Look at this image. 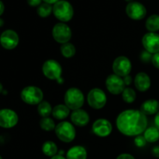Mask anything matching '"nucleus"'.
<instances>
[{
  "instance_id": "dca6fc26",
  "label": "nucleus",
  "mask_w": 159,
  "mask_h": 159,
  "mask_svg": "<svg viewBox=\"0 0 159 159\" xmlns=\"http://www.w3.org/2000/svg\"><path fill=\"white\" fill-rule=\"evenodd\" d=\"M71 120L75 125L84 127L89 122V116L86 111L82 109H79V110H73L71 114Z\"/></svg>"
},
{
  "instance_id": "b1692460",
  "label": "nucleus",
  "mask_w": 159,
  "mask_h": 159,
  "mask_svg": "<svg viewBox=\"0 0 159 159\" xmlns=\"http://www.w3.org/2000/svg\"><path fill=\"white\" fill-rule=\"evenodd\" d=\"M52 110L51 104L47 101H42L40 104H38L37 111L42 117H48L52 113Z\"/></svg>"
},
{
  "instance_id": "9b49d317",
  "label": "nucleus",
  "mask_w": 159,
  "mask_h": 159,
  "mask_svg": "<svg viewBox=\"0 0 159 159\" xmlns=\"http://www.w3.org/2000/svg\"><path fill=\"white\" fill-rule=\"evenodd\" d=\"M127 15L134 20H141L145 17L147 10L144 5L138 2H130L126 7Z\"/></svg>"
},
{
  "instance_id": "4be33fe9",
  "label": "nucleus",
  "mask_w": 159,
  "mask_h": 159,
  "mask_svg": "<svg viewBox=\"0 0 159 159\" xmlns=\"http://www.w3.org/2000/svg\"><path fill=\"white\" fill-rule=\"evenodd\" d=\"M144 137L147 142H156L159 140V130L155 127H148L144 131Z\"/></svg>"
},
{
  "instance_id": "f03ea898",
  "label": "nucleus",
  "mask_w": 159,
  "mask_h": 159,
  "mask_svg": "<svg viewBox=\"0 0 159 159\" xmlns=\"http://www.w3.org/2000/svg\"><path fill=\"white\" fill-rule=\"evenodd\" d=\"M53 13L54 16L61 22H68L74 15L72 6L65 0H60L53 6Z\"/></svg>"
},
{
  "instance_id": "423d86ee",
  "label": "nucleus",
  "mask_w": 159,
  "mask_h": 159,
  "mask_svg": "<svg viewBox=\"0 0 159 159\" xmlns=\"http://www.w3.org/2000/svg\"><path fill=\"white\" fill-rule=\"evenodd\" d=\"M55 134L61 141L69 143L75 138V129L69 122L64 121L57 124L55 127Z\"/></svg>"
},
{
  "instance_id": "2f4dec72",
  "label": "nucleus",
  "mask_w": 159,
  "mask_h": 159,
  "mask_svg": "<svg viewBox=\"0 0 159 159\" xmlns=\"http://www.w3.org/2000/svg\"><path fill=\"white\" fill-rule=\"evenodd\" d=\"M42 0H27V3L29 6L35 7V6H38L41 4Z\"/></svg>"
},
{
  "instance_id": "412c9836",
  "label": "nucleus",
  "mask_w": 159,
  "mask_h": 159,
  "mask_svg": "<svg viewBox=\"0 0 159 159\" xmlns=\"http://www.w3.org/2000/svg\"><path fill=\"white\" fill-rule=\"evenodd\" d=\"M145 26L149 32L155 33L159 30V16L155 14L149 16L146 20Z\"/></svg>"
},
{
  "instance_id": "cd10ccee",
  "label": "nucleus",
  "mask_w": 159,
  "mask_h": 159,
  "mask_svg": "<svg viewBox=\"0 0 159 159\" xmlns=\"http://www.w3.org/2000/svg\"><path fill=\"white\" fill-rule=\"evenodd\" d=\"M122 97L124 102L132 103L136 99V93L131 88H125L122 93Z\"/></svg>"
},
{
  "instance_id": "ea45409f",
  "label": "nucleus",
  "mask_w": 159,
  "mask_h": 159,
  "mask_svg": "<svg viewBox=\"0 0 159 159\" xmlns=\"http://www.w3.org/2000/svg\"><path fill=\"white\" fill-rule=\"evenodd\" d=\"M2 90H3V86H2V85L1 82H0V93L2 92Z\"/></svg>"
},
{
  "instance_id": "c756f323",
  "label": "nucleus",
  "mask_w": 159,
  "mask_h": 159,
  "mask_svg": "<svg viewBox=\"0 0 159 159\" xmlns=\"http://www.w3.org/2000/svg\"><path fill=\"white\" fill-rule=\"evenodd\" d=\"M152 56L151 53H149L148 51H144L141 53V60L144 63H147V62H149L150 61H152Z\"/></svg>"
},
{
  "instance_id": "bb28decb",
  "label": "nucleus",
  "mask_w": 159,
  "mask_h": 159,
  "mask_svg": "<svg viewBox=\"0 0 159 159\" xmlns=\"http://www.w3.org/2000/svg\"><path fill=\"white\" fill-rule=\"evenodd\" d=\"M40 126L42 130L45 131H51L55 129V124L51 118L43 117L40 121Z\"/></svg>"
},
{
  "instance_id": "7c9ffc66",
  "label": "nucleus",
  "mask_w": 159,
  "mask_h": 159,
  "mask_svg": "<svg viewBox=\"0 0 159 159\" xmlns=\"http://www.w3.org/2000/svg\"><path fill=\"white\" fill-rule=\"evenodd\" d=\"M152 62L155 68L159 69V52L154 54V55L152 56Z\"/></svg>"
},
{
  "instance_id": "e433bc0d",
  "label": "nucleus",
  "mask_w": 159,
  "mask_h": 159,
  "mask_svg": "<svg viewBox=\"0 0 159 159\" xmlns=\"http://www.w3.org/2000/svg\"><path fill=\"white\" fill-rule=\"evenodd\" d=\"M4 10H5V6L4 4H3L2 2L0 0V16L2 15V13L4 12Z\"/></svg>"
},
{
  "instance_id": "5701e85b",
  "label": "nucleus",
  "mask_w": 159,
  "mask_h": 159,
  "mask_svg": "<svg viewBox=\"0 0 159 159\" xmlns=\"http://www.w3.org/2000/svg\"><path fill=\"white\" fill-rule=\"evenodd\" d=\"M42 152L46 156L52 158L57 154V147L55 143H54L53 141H46L42 145Z\"/></svg>"
},
{
  "instance_id": "ddd939ff",
  "label": "nucleus",
  "mask_w": 159,
  "mask_h": 159,
  "mask_svg": "<svg viewBox=\"0 0 159 159\" xmlns=\"http://www.w3.org/2000/svg\"><path fill=\"white\" fill-rule=\"evenodd\" d=\"M0 43L5 49H14L19 43L18 34L12 30H6L0 36Z\"/></svg>"
},
{
  "instance_id": "f8f14e48",
  "label": "nucleus",
  "mask_w": 159,
  "mask_h": 159,
  "mask_svg": "<svg viewBox=\"0 0 159 159\" xmlns=\"http://www.w3.org/2000/svg\"><path fill=\"white\" fill-rule=\"evenodd\" d=\"M19 120L18 115L10 109L0 110V127L11 128L15 127Z\"/></svg>"
},
{
  "instance_id": "a211bd4d",
  "label": "nucleus",
  "mask_w": 159,
  "mask_h": 159,
  "mask_svg": "<svg viewBox=\"0 0 159 159\" xmlns=\"http://www.w3.org/2000/svg\"><path fill=\"white\" fill-rule=\"evenodd\" d=\"M140 111L147 115L156 114L159 112V102L156 99H148L143 102L140 108Z\"/></svg>"
},
{
  "instance_id": "7ed1b4c3",
  "label": "nucleus",
  "mask_w": 159,
  "mask_h": 159,
  "mask_svg": "<svg viewBox=\"0 0 159 159\" xmlns=\"http://www.w3.org/2000/svg\"><path fill=\"white\" fill-rule=\"evenodd\" d=\"M84 95L80 89L77 88H71L67 90L65 95V105L72 110L81 109L83 106Z\"/></svg>"
},
{
  "instance_id": "1a4fd4ad",
  "label": "nucleus",
  "mask_w": 159,
  "mask_h": 159,
  "mask_svg": "<svg viewBox=\"0 0 159 159\" xmlns=\"http://www.w3.org/2000/svg\"><path fill=\"white\" fill-rule=\"evenodd\" d=\"M131 62L124 56L116 57L113 64V70L115 75L120 77H125L128 75L131 71Z\"/></svg>"
},
{
  "instance_id": "aec40b11",
  "label": "nucleus",
  "mask_w": 159,
  "mask_h": 159,
  "mask_svg": "<svg viewBox=\"0 0 159 159\" xmlns=\"http://www.w3.org/2000/svg\"><path fill=\"white\" fill-rule=\"evenodd\" d=\"M70 109L66 105L59 104L54 107L52 110V115L55 119L64 120L69 115Z\"/></svg>"
},
{
  "instance_id": "473e14b6",
  "label": "nucleus",
  "mask_w": 159,
  "mask_h": 159,
  "mask_svg": "<svg viewBox=\"0 0 159 159\" xmlns=\"http://www.w3.org/2000/svg\"><path fill=\"white\" fill-rule=\"evenodd\" d=\"M116 159H135L130 154H121L116 158Z\"/></svg>"
},
{
  "instance_id": "4c0bfd02",
  "label": "nucleus",
  "mask_w": 159,
  "mask_h": 159,
  "mask_svg": "<svg viewBox=\"0 0 159 159\" xmlns=\"http://www.w3.org/2000/svg\"><path fill=\"white\" fill-rule=\"evenodd\" d=\"M44 2L46 3H48V4H55L56 2H57L58 1H60V0H43Z\"/></svg>"
},
{
  "instance_id": "f704fd0d",
  "label": "nucleus",
  "mask_w": 159,
  "mask_h": 159,
  "mask_svg": "<svg viewBox=\"0 0 159 159\" xmlns=\"http://www.w3.org/2000/svg\"><path fill=\"white\" fill-rule=\"evenodd\" d=\"M124 82L125 85H129L132 82V78L128 75L124 77Z\"/></svg>"
},
{
  "instance_id": "c85d7f7f",
  "label": "nucleus",
  "mask_w": 159,
  "mask_h": 159,
  "mask_svg": "<svg viewBox=\"0 0 159 159\" xmlns=\"http://www.w3.org/2000/svg\"><path fill=\"white\" fill-rule=\"evenodd\" d=\"M134 143L138 147L142 148L144 146H145L147 141L144 138V136H141V135H138V137H136V138L134 139Z\"/></svg>"
},
{
  "instance_id": "58836bf2",
  "label": "nucleus",
  "mask_w": 159,
  "mask_h": 159,
  "mask_svg": "<svg viewBox=\"0 0 159 159\" xmlns=\"http://www.w3.org/2000/svg\"><path fill=\"white\" fill-rule=\"evenodd\" d=\"M51 159H67V158H64V157L61 155H54V157H52Z\"/></svg>"
},
{
  "instance_id": "2eb2a0df",
  "label": "nucleus",
  "mask_w": 159,
  "mask_h": 159,
  "mask_svg": "<svg viewBox=\"0 0 159 159\" xmlns=\"http://www.w3.org/2000/svg\"><path fill=\"white\" fill-rule=\"evenodd\" d=\"M113 127L107 120L99 119L94 122L93 125V131L96 136L104 138L111 134Z\"/></svg>"
},
{
  "instance_id": "a19ab883",
  "label": "nucleus",
  "mask_w": 159,
  "mask_h": 159,
  "mask_svg": "<svg viewBox=\"0 0 159 159\" xmlns=\"http://www.w3.org/2000/svg\"><path fill=\"white\" fill-rule=\"evenodd\" d=\"M126 1H127V2H131V1H133V0H126Z\"/></svg>"
},
{
  "instance_id": "6ab92c4d",
  "label": "nucleus",
  "mask_w": 159,
  "mask_h": 159,
  "mask_svg": "<svg viewBox=\"0 0 159 159\" xmlns=\"http://www.w3.org/2000/svg\"><path fill=\"white\" fill-rule=\"evenodd\" d=\"M66 157L67 159H86L87 152L82 146H74L68 150Z\"/></svg>"
},
{
  "instance_id": "79ce46f5",
  "label": "nucleus",
  "mask_w": 159,
  "mask_h": 159,
  "mask_svg": "<svg viewBox=\"0 0 159 159\" xmlns=\"http://www.w3.org/2000/svg\"><path fill=\"white\" fill-rule=\"evenodd\" d=\"M0 159H2V158L1 157V155H0Z\"/></svg>"
},
{
  "instance_id": "4468645a",
  "label": "nucleus",
  "mask_w": 159,
  "mask_h": 159,
  "mask_svg": "<svg viewBox=\"0 0 159 159\" xmlns=\"http://www.w3.org/2000/svg\"><path fill=\"white\" fill-rule=\"evenodd\" d=\"M144 49L151 54L159 52V34L156 33H147L142 38Z\"/></svg>"
},
{
  "instance_id": "0eeeda50",
  "label": "nucleus",
  "mask_w": 159,
  "mask_h": 159,
  "mask_svg": "<svg viewBox=\"0 0 159 159\" xmlns=\"http://www.w3.org/2000/svg\"><path fill=\"white\" fill-rule=\"evenodd\" d=\"M88 103L92 108L99 110L105 107L107 103V96L100 89H93L90 90L87 97Z\"/></svg>"
},
{
  "instance_id": "20e7f679",
  "label": "nucleus",
  "mask_w": 159,
  "mask_h": 159,
  "mask_svg": "<svg viewBox=\"0 0 159 159\" xmlns=\"http://www.w3.org/2000/svg\"><path fill=\"white\" fill-rule=\"evenodd\" d=\"M21 99L29 105H37L43 101V93L40 88L34 85L26 86L22 90Z\"/></svg>"
},
{
  "instance_id": "72a5a7b5",
  "label": "nucleus",
  "mask_w": 159,
  "mask_h": 159,
  "mask_svg": "<svg viewBox=\"0 0 159 159\" xmlns=\"http://www.w3.org/2000/svg\"><path fill=\"white\" fill-rule=\"evenodd\" d=\"M152 154L154 157L159 158V146H155L152 148Z\"/></svg>"
},
{
  "instance_id": "9d476101",
  "label": "nucleus",
  "mask_w": 159,
  "mask_h": 159,
  "mask_svg": "<svg viewBox=\"0 0 159 159\" xmlns=\"http://www.w3.org/2000/svg\"><path fill=\"white\" fill-rule=\"evenodd\" d=\"M107 90L113 95H118L123 93L125 89L124 79L115 74L110 75L106 80Z\"/></svg>"
},
{
  "instance_id": "6e6552de",
  "label": "nucleus",
  "mask_w": 159,
  "mask_h": 159,
  "mask_svg": "<svg viewBox=\"0 0 159 159\" xmlns=\"http://www.w3.org/2000/svg\"><path fill=\"white\" fill-rule=\"evenodd\" d=\"M52 36L57 43L64 44L68 43L71 39V30L69 26L65 23H58L53 27Z\"/></svg>"
},
{
  "instance_id": "393cba45",
  "label": "nucleus",
  "mask_w": 159,
  "mask_h": 159,
  "mask_svg": "<svg viewBox=\"0 0 159 159\" xmlns=\"http://www.w3.org/2000/svg\"><path fill=\"white\" fill-rule=\"evenodd\" d=\"M75 47L71 43H64L61 47V52L62 55L67 58L72 57L75 54Z\"/></svg>"
},
{
  "instance_id": "f257e3e1",
  "label": "nucleus",
  "mask_w": 159,
  "mask_h": 159,
  "mask_svg": "<svg viewBox=\"0 0 159 159\" xmlns=\"http://www.w3.org/2000/svg\"><path fill=\"white\" fill-rule=\"evenodd\" d=\"M147 126V117L140 110H125L116 118L118 130L126 136H138L145 131Z\"/></svg>"
},
{
  "instance_id": "c9c22d12",
  "label": "nucleus",
  "mask_w": 159,
  "mask_h": 159,
  "mask_svg": "<svg viewBox=\"0 0 159 159\" xmlns=\"http://www.w3.org/2000/svg\"><path fill=\"white\" fill-rule=\"evenodd\" d=\"M155 127H157L159 130V112L156 113V116L155 117Z\"/></svg>"
},
{
  "instance_id": "f3484780",
  "label": "nucleus",
  "mask_w": 159,
  "mask_h": 159,
  "mask_svg": "<svg viewBox=\"0 0 159 159\" xmlns=\"http://www.w3.org/2000/svg\"><path fill=\"white\" fill-rule=\"evenodd\" d=\"M134 85L140 92H146L151 86V79L145 72H139L134 79Z\"/></svg>"
},
{
  "instance_id": "a878e982",
  "label": "nucleus",
  "mask_w": 159,
  "mask_h": 159,
  "mask_svg": "<svg viewBox=\"0 0 159 159\" xmlns=\"http://www.w3.org/2000/svg\"><path fill=\"white\" fill-rule=\"evenodd\" d=\"M53 12V6H51V4L48 3H41L40 6H38L37 9V12L40 17L42 18H45L51 15V12Z\"/></svg>"
},
{
  "instance_id": "39448f33",
  "label": "nucleus",
  "mask_w": 159,
  "mask_h": 159,
  "mask_svg": "<svg viewBox=\"0 0 159 159\" xmlns=\"http://www.w3.org/2000/svg\"><path fill=\"white\" fill-rule=\"evenodd\" d=\"M43 75L51 80H57L58 83H63V79L61 78L62 68L60 64L55 60H48L42 66Z\"/></svg>"
}]
</instances>
